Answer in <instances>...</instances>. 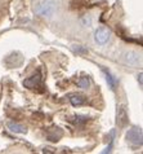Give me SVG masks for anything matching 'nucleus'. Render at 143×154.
<instances>
[{"instance_id":"nucleus-1","label":"nucleus","mask_w":143,"mask_h":154,"mask_svg":"<svg viewBox=\"0 0 143 154\" xmlns=\"http://www.w3.org/2000/svg\"><path fill=\"white\" fill-rule=\"evenodd\" d=\"M143 135H142V130L137 127H133L127 132V141L133 145V146H141L143 143Z\"/></svg>"},{"instance_id":"nucleus-2","label":"nucleus","mask_w":143,"mask_h":154,"mask_svg":"<svg viewBox=\"0 0 143 154\" xmlns=\"http://www.w3.org/2000/svg\"><path fill=\"white\" fill-rule=\"evenodd\" d=\"M111 38V31L108 29H98L94 32V39L98 44H106Z\"/></svg>"},{"instance_id":"nucleus-3","label":"nucleus","mask_w":143,"mask_h":154,"mask_svg":"<svg viewBox=\"0 0 143 154\" xmlns=\"http://www.w3.org/2000/svg\"><path fill=\"white\" fill-rule=\"evenodd\" d=\"M40 84H41V75H40V72H36L35 75L27 78L26 80H23V85H26V87L30 88V89H35V88L39 87Z\"/></svg>"},{"instance_id":"nucleus-4","label":"nucleus","mask_w":143,"mask_h":154,"mask_svg":"<svg viewBox=\"0 0 143 154\" xmlns=\"http://www.w3.org/2000/svg\"><path fill=\"white\" fill-rule=\"evenodd\" d=\"M116 122L120 127H124L128 123V113H127V110H125L124 106H119V109H117Z\"/></svg>"},{"instance_id":"nucleus-5","label":"nucleus","mask_w":143,"mask_h":154,"mask_svg":"<svg viewBox=\"0 0 143 154\" xmlns=\"http://www.w3.org/2000/svg\"><path fill=\"white\" fill-rule=\"evenodd\" d=\"M138 61H139V56L136 53V52H128L125 54V62L128 63V65H137Z\"/></svg>"},{"instance_id":"nucleus-6","label":"nucleus","mask_w":143,"mask_h":154,"mask_svg":"<svg viewBox=\"0 0 143 154\" xmlns=\"http://www.w3.org/2000/svg\"><path fill=\"white\" fill-rule=\"evenodd\" d=\"M8 127L12 132H16V134H25L26 132V127L18 125V123H14V122H10L8 123Z\"/></svg>"},{"instance_id":"nucleus-7","label":"nucleus","mask_w":143,"mask_h":154,"mask_svg":"<svg viewBox=\"0 0 143 154\" xmlns=\"http://www.w3.org/2000/svg\"><path fill=\"white\" fill-rule=\"evenodd\" d=\"M70 102L74 106H80L85 102V97L81 95H72V96H70Z\"/></svg>"},{"instance_id":"nucleus-8","label":"nucleus","mask_w":143,"mask_h":154,"mask_svg":"<svg viewBox=\"0 0 143 154\" xmlns=\"http://www.w3.org/2000/svg\"><path fill=\"white\" fill-rule=\"evenodd\" d=\"M103 72H104V75H106V82H107L108 85H110V88L112 89V91H113V89H116V79L111 75L110 71H107V70L103 69Z\"/></svg>"},{"instance_id":"nucleus-9","label":"nucleus","mask_w":143,"mask_h":154,"mask_svg":"<svg viewBox=\"0 0 143 154\" xmlns=\"http://www.w3.org/2000/svg\"><path fill=\"white\" fill-rule=\"evenodd\" d=\"M53 8H54V7H53V4H52V3H47V4H44V5H41L40 11H39V13L45 14V16H49V14H52Z\"/></svg>"},{"instance_id":"nucleus-10","label":"nucleus","mask_w":143,"mask_h":154,"mask_svg":"<svg viewBox=\"0 0 143 154\" xmlns=\"http://www.w3.org/2000/svg\"><path fill=\"white\" fill-rule=\"evenodd\" d=\"M77 85L80 88H88L90 85V80H89V78L88 76H83L81 79L77 82Z\"/></svg>"},{"instance_id":"nucleus-11","label":"nucleus","mask_w":143,"mask_h":154,"mask_svg":"<svg viewBox=\"0 0 143 154\" xmlns=\"http://www.w3.org/2000/svg\"><path fill=\"white\" fill-rule=\"evenodd\" d=\"M83 23H84V25H86V26H90L92 21H90L89 17H88V20H86V17H84V18H83Z\"/></svg>"},{"instance_id":"nucleus-12","label":"nucleus","mask_w":143,"mask_h":154,"mask_svg":"<svg viewBox=\"0 0 143 154\" xmlns=\"http://www.w3.org/2000/svg\"><path fill=\"white\" fill-rule=\"evenodd\" d=\"M139 83H141V85H142V72L139 74Z\"/></svg>"}]
</instances>
